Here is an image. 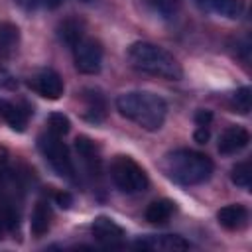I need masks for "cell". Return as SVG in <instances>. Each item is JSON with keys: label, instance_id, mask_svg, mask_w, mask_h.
Listing matches in <instances>:
<instances>
[{"label": "cell", "instance_id": "cell-2", "mask_svg": "<svg viewBox=\"0 0 252 252\" xmlns=\"http://www.w3.org/2000/svg\"><path fill=\"white\" fill-rule=\"evenodd\" d=\"M161 167L171 181L185 185V187L205 183L213 175V169H215L209 156L195 152V150H187V148L169 152L163 158Z\"/></svg>", "mask_w": 252, "mask_h": 252}, {"label": "cell", "instance_id": "cell-1", "mask_svg": "<svg viewBox=\"0 0 252 252\" xmlns=\"http://www.w3.org/2000/svg\"><path fill=\"white\" fill-rule=\"evenodd\" d=\"M116 110L148 132H156L163 126L167 116L165 100L150 91H130L116 98Z\"/></svg>", "mask_w": 252, "mask_h": 252}, {"label": "cell", "instance_id": "cell-29", "mask_svg": "<svg viewBox=\"0 0 252 252\" xmlns=\"http://www.w3.org/2000/svg\"><path fill=\"white\" fill-rule=\"evenodd\" d=\"M24 10H33V8H37L39 4H43V0H16Z\"/></svg>", "mask_w": 252, "mask_h": 252}, {"label": "cell", "instance_id": "cell-14", "mask_svg": "<svg viewBox=\"0 0 252 252\" xmlns=\"http://www.w3.org/2000/svg\"><path fill=\"white\" fill-rule=\"evenodd\" d=\"M51 224V209L45 201H37L33 211H32V220H30V230L35 238L43 236L49 230Z\"/></svg>", "mask_w": 252, "mask_h": 252}, {"label": "cell", "instance_id": "cell-26", "mask_svg": "<svg viewBox=\"0 0 252 252\" xmlns=\"http://www.w3.org/2000/svg\"><path fill=\"white\" fill-rule=\"evenodd\" d=\"M53 201L61 207V209H69L73 205V195L69 191H55L53 193Z\"/></svg>", "mask_w": 252, "mask_h": 252}, {"label": "cell", "instance_id": "cell-7", "mask_svg": "<svg viewBox=\"0 0 252 252\" xmlns=\"http://www.w3.org/2000/svg\"><path fill=\"white\" fill-rule=\"evenodd\" d=\"M91 232L94 236V240L106 248H118L124 242V228L120 224H116L112 219L108 217H96L91 224Z\"/></svg>", "mask_w": 252, "mask_h": 252}, {"label": "cell", "instance_id": "cell-11", "mask_svg": "<svg viewBox=\"0 0 252 252\" xmlns=\"http://www.w3.org/2000/svg\"><path fill=\"white\" fill-rule=\"evenodd\" d=\"M85 100V118L91 122H100L106 116V98L98 89H85L83 91Z\"/></svg>", "mask_w": 252, "mask_h": 252}, {"label": "cell", "instance_id": "cell-18", "mask_svg": "<svg viewBox=\"0 0 252 252\" xmlns=\"http://www.w3.org/2000/svg\"><path fill=\"white\" fill-rule=\"evenodd\" d=\"M83 37V28L79 22L75 20H65L61 26H59V39L63 43H67L69 47H73L79 39Z\"/></svg>", "mask_w": 252, "mask_h": 252}, {"label": "cell", "instance_id": "cell-23", "mask_svg": "<svg viewBox=\"0 0 252 252\" xmlns=\"http://www.w3.org/2000/svg\"><path fill=\"white\" fill-rule=\"evenodd\" d=\"M16 43H18V28L12 24L0 26V51L8 53L16 47Z\"/></svg>", "mask_w": 252, "mask_h": 252}, {"label": "cell", "instance_id": "cell-16", "mask_svg": "<svg viewBox=\"0 0 252 252\" xmlns=\"http://www.w3.org/2000/svg\"><path fill=\"white\" fill-rule=\"evenodd\" d=\"M0 114H2V118L10 124L12 130H18V132L26 130L30 112L24 110L22 106H18V104H14V102H8V100H0Z\"/></svg>", "mask_w": 252, "mask_h": 252}, {"label": "cell", "instance_id": "cell-19", "mask_svg": "<svg viewBox=\"0 0 252 252\" xmlns=\"http://www.w3.org/2000/svg\"><path fill=\"white\" fill-rule=\"evenodd\" d=\"M209 2L224 18H238L244 12V0H209Z\"/></svg>", "mask_w": 252, "mask_h": 252}, {"label": "cell", "instance_id": "cell-12", "mask_svg": "<svg viewBox=\"0 0 252 252\" xmlns=\"http://www.w3.org/2000/svg\"><path fill=\"white\" fill-rule=\"evenodd\" d=\"M217 220L228 230H238L248 220V209L244 205H224L222 209H219Z\"/></svg>", "mask_w": 252, "mask_h": 252}, {"label": "cell", "instance_id": "cell-4", "mask_svg": "<svg viewBox=\"0 0 252 252\" xmlns=\"http://www.w3.org/2000/svg\"><path fill=\"white\" fill-rule=\"evenodd\" d=\"M110 177L114 185L122 193H142L148 189V175L142 165H138L132 158L128 156H116L110 163Z\"/></svg>", "mask_w": 252, "mask_h": 252}, {"label": "cell", "instance_id": "cell-21", "mask_svg": "<svg viewBox=\"0 0 252 252\" xmlns=\"http://www.w3.org/2000/svg\"><path fill=\"white\" fill-rule=\"evenodd\" d=\"M252 106V91L250 87H240L236 93H232V108L240 114H248Z\"/></svg>", "mask_w": 252, "mask_h": 252}, {"label": "cell", "instance_id": "cell-17", "mask_svg": "<svg viewBox=\"0 0 252 252\" xmlns=\"http://www.w3.org/2000/svg\"><path fill=\"white\" fill-rule=\"evenodd\" d=\"M146 4L161 20H173L179 12V0H146Z\"/></svg>", "mask_w": 252, "mask_h": 252}, {"label": "cell", "instance_id": "cell-22", "mask_svg": "<svg viewBox=\"0 0 252 252\" xmlns=\"http://www.w3.org/2000/svg\"><path fill=\"white\" fill-rule=\"evenodd\" d=\"M47 128L55 136H65L71 130V122L63 112H51L47 118Z\"/></svg>", "mask_w": 252, "mask_h": 252}, {"label": "cell", "instance_id": "cell-27", "mask_svg": "<svg viewBox=\"0 0 252 252\" xmlns=\"http://www.w3.org/2000/svg\"><path fill=\"white\" fill-rule=\"evenodd\" d=\"M211 122H213V112L211 110L201 108V110L195 112V124L197 126H211Z\"/></svg>", "mask_w": 252, "mask_h": 252}, {"label": "cell", "instance_id": "cell-20", "mask_svg": "<svg viewBox=\"0 0 252 252\" xmlns=\"http://www.w3.org/2000/svg\"><path fill=\"white\" fill-rule=\"evenodd\" d=\"M230 181L242 189H248L250 183H252V167H250V161H240L232 167L230 171Z\"/></svg>", "mask_w": 252, "mask_h": 252}, {"label": "cell", "instance_id": "cell-31", "mask_svg": "<svg viewBox=\"0 0 252 252\" xmlns=\"http://www.w3.org/2000/svg\"><path fill=\"white\" fill-rule=\"evenodd\" d=\"M0 224H2V220H0Z\"/></svg>", "mask_w": 252, "mask_h": 252}, {"label": "cell", "instance_id": "cell-13", "mask_svg": "<svg viewBox=\"0 0 252 252\" xmlns=\"http://www.w3.org/2000/svg\"><path fill=\"white\" fill-rule=\"evenodd\" d=\"M75 150L79 152V156H81L83 161L87 163L89 171H91L93 175H96V173L100 171V154H98V146H96L91 138L79 136V138L75 140Z\"/></svg>", "mask_w": 252, "mask_h": 252}, {"label": "cell", "instance_id": "cell-15", "mask_svg": "<svg viewBox=\"0 0 252 252\" xmlns=\"http://www.w3.org/2000/svg\"><path fill=\"white\" fill-rule=\"evenodd\" d=\"M173 213H175V203L173 201H169V199H158V201H154V203L148 205L144 217L152 224H163V222H167L171 219Z\"/></svg>", "mask_w": 252, "mask_h": 252}, {"label": "cell", "instance_id": "cell-28", "mask_svg": "<svg viewBox=\"0 0 252 252\" xmlns=\"http://www.w3.org/2000/svg\"><path fill=\"white\" fill-rule=\"evenodd\" d=\"M209 136H211V126H197L195 128L193 138H195L197 144H207L209 142Z\"/></svg>", "mask_w": 252, "mask_h": 252}, {"label": "cell", "instance_id": "cell-5", "mask_svg": "<svg viewBox=\"0 0 252 252\" xmlns=\"http://www.w3.org/2000/svg\"><path fill=\"white\" fill-rule=\"evenodd\" d=\"M37 146L43 154V158L49 161V165L57 171V175L69 179V181H77V171H75V165H73V159H71V154H69V148L61 142V136H55L51 132L39 136L37 140Z\"/></svg>", "mask_w": 252, "mask_h": 252}, {"label": "cell", "instance_id": "cell-30", "mask_svg": "<svg viewBox=\"0 0 252 252\" xmlns=\"http://www.w3.org/2000/svg\"><path fill=\"white\" fill-rule=\"evenodd\" d=\"M197 2H199V4H205V2H207V0H197Z\"/></svg>", "mask_w": 252, "mask_h": 252}, {"label": "cell", "instance_id": "cell-3", "mask_svg": "<svg viewBox=\"0 0 252 252\" xmlns=\"http://www.w3.org/2000/svg\"><path fill=\"white\" fill-rule=\"evenodd\" d=\"M128 59L132 67L142 73L161 77L167 81H179L183 77V69L179 61L163 47L150 41H136L128 47Z\"/></svg>", "mask_w": 252, "mask_h": 252}, {"label": "cell", "instance_id": "cell-9", "mask_svg": "<svg viewBox=\"0 0 252 252\" xmlns=\"http://www.w3.org/2000/svg\"><path fill=\"white\" fill-rule=\"evenodd\" d=\"M30 87L43 98H49V100H57L61 94H63V79L59 77V73H55L53 69H43L39 71L35 77H32L30 81Z\"/></svg>", "mask_w": 252, "mask_h": 252}, {"label": "cell", "instance_id": "cell-8", "mask_svg": "<svg viewBox=\"0 0 252 252\" xmlns=\"http://www.w3.org/2000/svg\"><path fill=\"white\" fill-rule=\"evenodd\" d=\"M136 248L142 250H158V252H181L187 250L191 244L179 234H148L136 240Z\"/></svg>", "mask_w": 252, "mask_h": 252}, {"label": "cell", "instance_id": "cell-25", "mask_svg": "<svg viewBox=\"0 0 252 252\" xmlns=\"http://www.w3.org/2000/svg\"><path fill=\"white\" fill-rule=\"evenodd\" d=\"M14 179H16V173L10 165V156L4 148H0V183H8Z\"/></svg>", "mask_w": 252, "mask_h": 252}, {"label": "cell", "instance_id": "cell-6", "mask_svg": "<svg viewBox=\"0 0 252 252\" xmlns=\"http://www.w3.org/2000/svg\"><path fill=\"white\" fill-rule=\"evenodd\" d=\"M75 67L85 75H94L102 67V45L93 37H81L73 45Z\"/></svg>", "mask_w": 252, "mask_h": 252}, {"label": "cell", "instance_id": "cell-24", "mask_svg": "<svg viewBox=\"0 0 252 252\" xmlns=\"http://www.w3.org/2000/svg\"><path fill=\"white\" fill-rule=\"evenodd\" d=\"M2 224L8 230L18 228V224H20V213H18V207H16L14 201H4V205H2Z\"/></svg>", "mask_w": 252, "mask_h": 252}, {"label": "cell", "instance_id": "cell-10", "mask_svg": "<svg viewBox=\"0 0 252 252\" xmlns=\"http://www.w3.org/2000/svg\"><path fill=\"white\" fill-rule=\"evenodd\" d=\"M250 142V134L246 128L242 126H228L220 138H219V152L222 156H232L238 154L240 150H244Z\"/></svg>", "mask_w": 252, "mask_h": 252}]
</instances>
